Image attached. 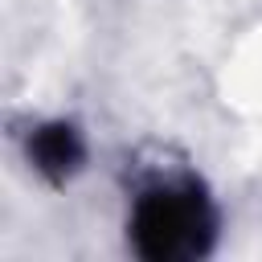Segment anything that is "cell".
Here are the masks:
<instances>
[{
	"mask_svg": "<svg viewBox=\"0 0 262 262\" xmlns=\"http://www.w3.org/2000/svg\"><path fill=\"white\" fill-rule=\"evenodd\" d=\"M209 233V213L196 192H147L135 209V246L143 258L168 262L196 254Z\"/></svg>",
	"mask_w": 262,
	"mask_h": 262,
	"instance_id": "1",
	"label": "cell"
},
{
	"mask_svg": "<svg viewBox=\"0 0 262 262\" xmlns=\"http://www.w3.org/2000/svg\"><path fill=\"white\" fill-rule=\"evenodd\" d=\"M33 160H37L41 172H49V176H66V172L82 160V143H78L74 127H66V123L41 127L37 139H33Z\"/></svg>",
	"mask_w": 262,
	"mask_h": 262,
	"instance_id": "2",
	"label": "cell"
}]
</instances>
